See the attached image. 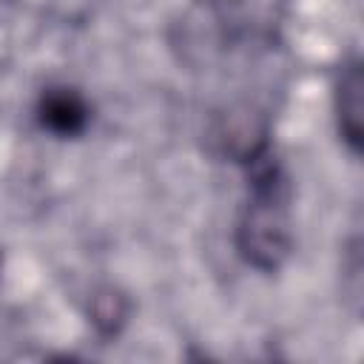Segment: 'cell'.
<instances>
[{
	"label": "cell",
	"mask_w": 364,
	"mask_h": 364,
	"mask_svg": "<svg viewBox=\"0 0 364 364\" xmlns=\"http://www.w3.org/2000/svg\"><path fill=\"white\" fill-rule=\"evenodd\" d=\"M250 162V199L236 228V247L247 264L259 270H279L290 253V188L282 165L264 151Z\"/></svg>",
	"instance_id": "cell-1"
},
{
	"label": "cell",
	"mask_w": 364,
	"mask_h": 364,
	"mask_svg": "<svg viewBox=\"0 0 364 364\" xmlns=\"http://www.w3.org/2000/svg\"><path fill=\"white\" fill-rule=\"evenodd\" d=\"M88 102L68 85H54L40 94L37 102V119L46 131L57 136H77L88 125Z\"/></svg>",
	"instance_id": "cell-2"
},
{
	"label": "cell",
	"mask_w": 364,
	"mask_h": 364,
	"mask_svg": "<svg viewBox=\"0 0 364 364\" xmlns=\"http://www.w3.org/2000/svg\"><path fill=\"white\" fill-rule=\"evenodd\" d=\"M361 91H364L361 65L350 63L336 85V111H338V131L355 154L361 151Z\"/></svg>",
	"instance_id": "cell-3"
},
{
	"label": "cell",
	"mask_w": 364,
	"mask_h": 364,
	"mask_svg": "<svg viewBox=\"0 0 364 364\" xmlns=\"http://www.w3.org/2000/svg\"><path fill=\"white\" fill-rule=\"evenodd\" d=\"M94 321L105 330H114V324L122 321V304H119V296H97V304H94Z\"/></svg>",
	"instance_id": "cell-4"
},
{
	"label": "cell",
	"mask_w": 364,
	"mask_h": 364,
	"mask_svg": "<svg viewBox=\"0 0 364 364\" xmlns=\"http://www.w3.org/2000/svg\"><path fill=\"white\" fill-rule=\"evenodd\" d=\"M0 3H6V0H0Z\"/></svg>",
	"instance_id": "cell-5"
}]
</instances>
